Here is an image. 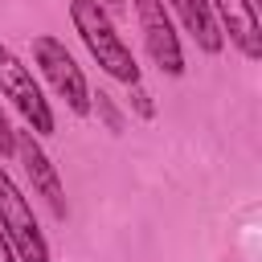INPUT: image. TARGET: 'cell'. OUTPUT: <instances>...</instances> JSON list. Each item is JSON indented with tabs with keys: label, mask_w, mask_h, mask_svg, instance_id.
<instances>
[{
	"label": "cell",
	"mask_w": 262,
	"mask_h": 262,
	"mask_svg": "<svg viewBox=\"0 0 262 262\" xmlns=\"http://www.w3.org/2000/svg\"><path fill=\"white\" fill-rule=\"evenodd\" d=\"M70 20H74L78 37L86 41L90 57H94L111 78H119V82H127V86L139 82V61H135L131 45L115 33V25H111V16H106V8H102L98 0H70Z\"/></svg>",
	"instance_id": "6da1fadb"
},
{
	"label": "cell",
	"mask_w": 262,
	"mask_h": 262,
	"mask_svg": "<svg viewBox=\"0 0 262 262\" xmlns=\"http://www.w3.org/2000/svg\"><path fill=\"white\" fill-rule=\"evenodd\" d=\"M0 94L20 111V119L29 123L33 135H53V111H49V98L41 94V82L33 78V70L0 41Z\"/></svg>",
	"instance_id": "7a4b0ae2"
},
{
	"label": "cell",
	"mask_w": 262,
	"mask_h": 262,
	"mask_svg": "<svg viewBox=\"0 0 262 262\" xmlns=\"http://www.w3.org/2000/svg\"><path fill=\"white\" fill-rule=\"evenodd\" d=\"M0 233L8 237V246L20 262H49V246L33 217V205L25 201V192L16 188V180L4 168H0Z\"/></svg>",
	"instance_id": "3957f363"
},
{
	"label": "cell",
	"mask_w": 262,
	"mask_h": 262,
	"mask_svg": "<svg viewBox=\"0 0 262 262\" xmlns=\"http://www.w3.org/2000/svg\"><path fill=\"white\" fill-rule=\"evenodd\" d=\"M33 61L41 66L45 82L53 86L57 98H66V106H70L74 115H90V86H86L82 66H78L74 53L66 49V41H57V37H37V41H33Z\"/></svg>",
	"instance_id": "277c9868"
},
{
	"label": "cell",
	"mask_w": 262,
	"mask_h": 262,
	"mask_svg": "<svg viewBox=\"0 0 262 262\" xmlns=\"http://www.w3.org/2000/svg\"><path fill=\"white\" fill-rule=\"evenodd\" d=\"M135 16H139V33H143V45H147L151 61L168 78H180L184 74V53H180V37H176V25H172L164 0H135Z\"/></svg>",
	"instance_id": "5b68a950"
},
{
	"label": "cell",
	"mask_w": 262,
	"mask_h": 262,
	"mask_svg": "<svg viewBox=\"0 0 262 262\" xmlns=\"http://www.w3.org/2000/svg\"><path fill=\"white\" fill-rule=\"evenodd\" d=\"M16 156H20L25 172H29V184H33V192H37V196L49 205V213H53L57 221H66L70 205H66V188H61V176H57L53 160L45 156V147H41V139H37L33 131H20V135H16Z\"/></svg>",
	"instance_id": "8992f818"
},
{
	"label": "cell",
	"mask_w": 262,
	"mask_h": 262,
	"mask_svg": "<svg viewBox=\"0 0 262 262\" xmlns=\"http://www.w3.org/2000/svg\"><path fill=\"white\" fill-rule=\"evenodd\" d=\"M213 16H217V29L221 37H229L242 57L258 61L262 57V25H258V8L250 0H209Z\"/></svg>",
	"instance_id": "52a82bcc"
},
{
	"label": "cell",
	"mask_w": 262,
	"mask_h": 262,
	"mask_svg": "<svg viewBox=\"0 0 262 262\" xmlns=\"http://www.w3.org/2000/svg\"><path fill=\"white\" fill-rule=\"evenodd\" d=\"M164 8H172V12L180 16L184 33H192V41H196L205 53H221L225 37H221V29H217V16H213L209 0H168Z\"/></svg>",
	"instance_id": "ba28073f"
},
{
	"label": "cell",
	"mask_w": 262,
	"mask_h": 262,
	"mask_svg": "<svg viewBox=\"0 0 262 262\" xmlns=\"http://www.w3.org/2000/svg\"><path fill=\"white\" fill-rule=\"evenodd\" d=\"M90 106H98V115L106 119V127L111 131H123V119H119V111H115V102H111V94H90Z\"/></svg>",
	"instance_id": "9c48e42d"
},
{
	"label": "cell",
	"mask_w": 262,
	"mask_h": 262,
	"mask_svg": "<svg viewBox=\"0 0 262 262\" xmlns=\"http://www.w3.org/2000/svg\"><path fill=\"white\" fill-rule=\"evenodd\" d=\"M131 106H135V115H139V119H151V115H156V106H151V94H147L139 82L131 86Z\"/></svg>",
	"instance_id": "30bf717a"
},
{
	"label": "cell",
	"mask_w": 262,
	"mask_h": 262,
	"mask_svg": "<svg viewBox=\"0 0 262 262\" xmlns=\"http://www.w3.org/2000/svg\"><path fill=\"white\" fill-rule=\"evenodd\" d=\"M12 151H16V131H12V123L0 106V156H12Z\"/></svg>",
	"instance_id": "8fae6325"
},
{
	"label": "cell",
	"mask_w": 262,
	"mask_h": 262,
	"mask_svg": "<svg viewBox=\"0 0 262 262\" xmlns=\"http://www.w3.org/2000/svg\"><path fill=\"white\" fill-rule=\"evenodd\" d=\"M0 262H16V254H12V246H8L4 233H0Z\"/></svg>",
	"instance_id": "7c38bea8"
},
{
	"label": "cell",
	"mask_w": 262,
	"mask_h": 262,
	"mask_svg": "<svg viewBox=\"0 0 262 262\" xmlns=\"http://www.w3.org/2000/svg\"><path fill=\"white\" fill-rule=\"evenodd\" d=\"M106 4H111V8H119V4H123V0H106Z\"/></svg>",
	"instance_id": "4fadbf2b"
}]
</instances>
